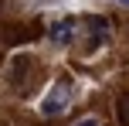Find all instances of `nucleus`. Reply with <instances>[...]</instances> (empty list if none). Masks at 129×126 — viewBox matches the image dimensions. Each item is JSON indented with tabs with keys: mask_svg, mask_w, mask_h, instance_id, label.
I'll list each match as a JSON object with an SVG mask.
<instances>
[{
	"mask_svg": "<svg viewBox=\"0 0 129 126\" xmlns=\"http://www.w3.org/2000/svg\"><path fill=\"white\" fill-rule=\"evenodd\" d=\"M119 119H122V126H129V95L119 99Z\"/></svg>",
	"mask_w": 129,
	"mask_h": 126,
	"instance_id": "obj_3",
	"label": "nucleus"
},
{
	"mask_svg": "<svg viewBox=\"0 0 129 126\" xmlns=\"http://www.w3.org/2000/svg\"><path fill=\"white\" fill-rule=\"evenodd\" d=\"M119 7H129V0H119Z\"/></svg>",
	"mask_w": 129,
	"mask_h": 126,
	"instance_id": "obj_5",
	"label": "nucleus"
},
{
	"mask_svg": "<svg viewBox=\"0 0 129 126\" xmlns=\"http://www.w3.org/2000/svg\"><path fill=\"white\" fill-rule=\"evenodd\" d=\"M68 106H71V89L58 82V85H51L44 95H41V102H38V113H41V116H48V119H54V116H61Z\"/></svg>",
	"mask_w": 129,
	"mask_h": 126,
	"instance_id": "obj_1",
	"label": "nucleus"
},
{
	"mask_svg": "<svg viewBox=\"0 0 129 126\" xmlns=\"http://www.w3.org/2000/svg\"><path fill=\"white\" fill-rule=\"evenodd\" d=\"M48 38H51V44H68V41L75 38V20H58V24H51Z\"/></svg>",
	"mask_w": 129,
	"mask_h": 126,
	"instance_id": "obj_2",
	"label": "nucleus"
},
{
	"mask_svg": "<svg viewBox=\"0 0 129 126\" xmlns=\"http://www.w3.org/2000/svg\"><path fill=\"white\" fill-rule=\"evenodd\" d=\"M75 126H99V119H95V116H85V119H78Z\"/></svg>",
	"mask_w": 129,
	"mask_h": 126,
	"instance_id": "obj_4",
	"label": "nucleus"
}]
</instances>
